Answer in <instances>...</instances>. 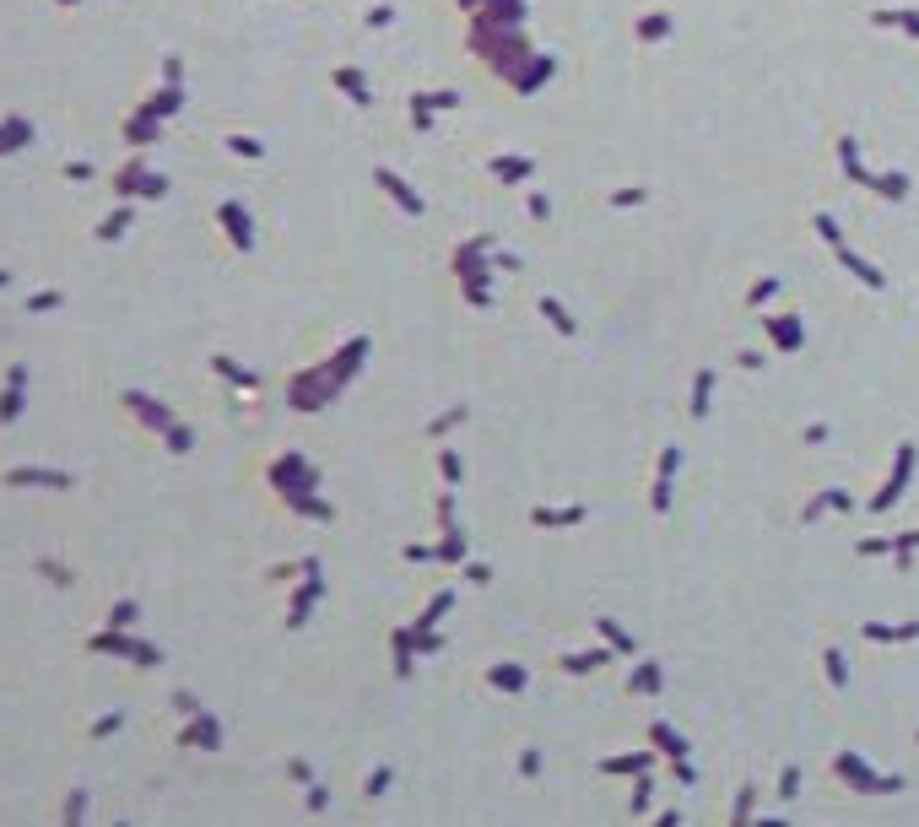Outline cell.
I'll list each match as a JSON object with an SVG mask.
<instances>
[{
    "instance_id": "cell-2",
    "label": "cell",
    "mask_w": 919,
    "mask_h": 827,
    "mask_svg": "<svg viewBox=\"0 0 919 827\" xmlns=\"http://www.w3.org/2000/svg\"><path fill=\"white\" fill-rule=\"evenodd\" d=\"M119 725H125V719H119V714H103V719H98V725H92V736H114V730H119Z\"/></svg>"
},
{
    "instance_id": "cell-1",
    "label": "cell",
    "mask_w": 919,
    "mask_h": 827,
    "mask_svg": "<svg viewBox=\"0 0 919 827\" xmlns=\"http://www.w3.org/2000/svg\"><path fill=\"white\" fill-rule=\"evenodd\" d=\"M60 827H87V790H71V800L60 811Z\"/></svg>"
},
{
    "instance_id": "cell-3",
    "label": "cell",
    "mask_w": 919,
    "mask_h": 827,
    "mask_svg": "<svg viewBox=\"0 0 919 827\" xmlns=\"http://www.w3.org/2000/svg\"><path fill=\"white\" fill-rule=\"evenodd\" d=\"M114 827H125V822H114Z\"/></svg>"
}]
</instances>
